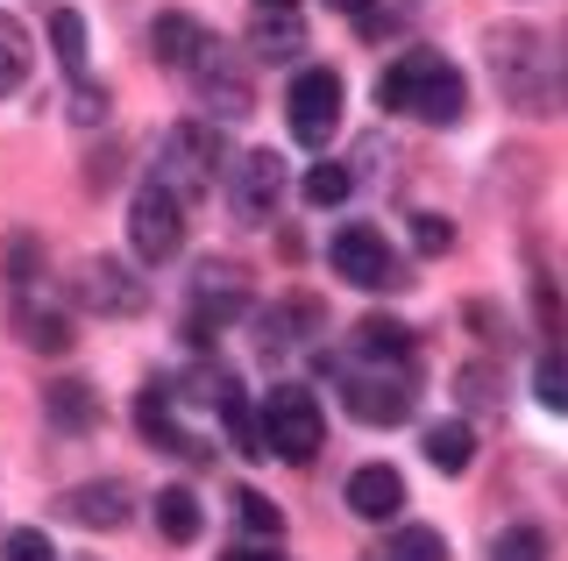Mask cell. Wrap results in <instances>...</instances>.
<instances>
[{"label": "cell", "instance_id": "6da1fadb", "mask_svg": "<svg viewBox=\"0 0 568 561\" xmlns=\"http://www.w3.org/2000/svg\"><path fill=\"white\" fill-rule=\"evenodd\" d=\"M377 108L413 114V121H426V129H455V121L469 114V85H462V72L440 58V50H405L398 64H384Z\"/></svg>", "mask_w": 568, "mask_h": 561}, {"label": "cell", "instance_id": "7a4b0ae2", "mask_svg": "<svg viewBox=\"0 0 568 561\" xmlns=\"http://www.w3.org/2000/svg\"><path fill=\"white\" fill-rule=\"evenodd\" d=\"M320 448H327V419H320L313 391H306V384H277V391L263 398V455L306 469Z\"/></svg>", "mask_w": 568, "mask_h": 561}, {"label": "cell", "instance_id": "3957f363", "mask_svg": "<svg viewBox=\"0 0 568 561\" xmlns=\"http://www.w3.org/2000/svg\"><path fill=\"white\" fill-rule=\"evenodd\" d=\"M221 164H227V143L213 121H178L164 135V171H156V185H171L178 200H200V192L221 185Z\"/></svg>", "mask_w": 568, "mask_h": 561}, {"label": "cell", "instance_id": "277c9868", "mask_svg": "<svg viewBox=\"0 0 568 561\" xmlns=\"http://www.w3.org/2000/svg\"><path fill=\"white\" fill-rule=\"evenodd\" d=\"M484 50H490V79H497V93L511 100V108H526V114H547V79H540V43H532V29H519V22H497L490 37H484Z\"/></svg>", "mask_w": 568, "mask_h": 561}, {"label": "cell", "instance_id": "5b68a950", "mask_svg": "<svg viewBox=\"0 0 568 561\" xmlns=\"http://www.w3.org/2000/svg\"><path fill=\"white\" fill-rule=\"evenodd\" d=\"M413 370H398V363H377V370H363V363H348L342 370V406L363 419V427H398V419H413Z\"/></svg>", "mask_w": 568, "mask_h": 561}, {"label": "cell", "instance_id": "8992f818", "mask_svg": "<svg viewBox=\"0 0 568 561\" xmlns=\"http://www.w3.org/2000/svg\"><path fill=\"white\" fill-rule=\"evenodd\" d=\"M342 100H348L342 72H327V64H306V72L292 79V93H284V129H292L306 150H320L334 129H342Z\"/></svg>", "mask_w": 568, "mask_h": 561}, {"label": "cell", "instance_id": "52a82bcc", "mask_svg": "<svg viewBox=\"0 0 568 561\" xmlns=\"http://www.w3.org/2000/svg\"><path fill=\"white\" fill-rule=\"evenodd\" d=\"M327 263H334V277H342V285H355V292H390V285H398V256H390V242H384L369 221L334 227Z\"/></svg>", "mask_w": 568, "mask_h": 561}, {"label": "cell", "instance_id": "ba28073f", "mask_svg": "<svg viewBox=\"0 0 568 561\" xmlns=\"http://www.w3.org/2000/svg\"><path fill=\"white\" fill-rule=\"evenodd\" d=\"M129 242H135L142 263H171L178 249H185V200L150 178L135 192V206H129Z\"/></svg>", "mask_w": 568, "mask_h": 561}, {"label": "cell", "instance_id": "9c48e42d", "mask_svg": "<svg viewBox=\"0 0 568 561\" xmlns=\"http://www.w3.org/2000/svg\"><path fill=\"white\" fill-rule=\"evenodd\" d=\"M242 313H248V271H235V263H200V277H192V341H213Z\"/></svg>", "mask_w": 568, "mask_h": 561}, {"label": "cell", "instance_id": "30bf717a", "mask_svg": "<svg viewBox=\"0 0 568 561\" xmlns=\"http://www.w3.org/2000/svg\"><path fill=\"white\" fill-rule=\"evenodd\" d=\"M277 200H284V156L277 150H248L227 164V206H235V221H271Z\"/></svg>", "mask_w": 568, "mask_h": 561}, {"label": "cell", "instance_id": "8fae6325", "mask_svg": "<svg viewBox=\"0 0 568 561\" xmlns=\"http://www.w3.org/2000/svg\"><path fill=\"white\" fill-rule=\"evenodd\" d=\"M185 79H192V85H200V93H206V108L221 114V121H242L248 108H256V93H248V72H242V58H235V50H227L221 37L206 43V58L192 64Z\"/></svg>", "mask_w": 568, "mask_h": 561}, {"label": "cell", "instance_id": "7c38bea8", "mask_svg": "<svg viewBox=\"0 0 568 561\" xmlns=\"http://www.w3.org/2000/svg\"><path fill=\"white\" fill-rule=\"evenodd\" d=\"M129 512H135V498H129V483H121V477L71 483L64 498H58V519L64 526H85V533H114V526H129Z\"/></svg>", "mask_w": 568, "mask_h": 561}, {"label": "cell", "instance_id": "4fadbf2b", "mask_svg": "<svg viewBox=\"0 0 568 561\" xmlns=\"http://www.w3.org/2000/svg\"><path fill=\"white\" fill-rule=\"evenodd\" d=\"M79 299L93 306V313H106V320H135L142 306H150V285H142V277L129 271V263H114V256H93L85 263V277H79Z\"/></svg>", "mask_w": 568, "mask_h": 561}, {"label": "cell", "instance_id": "5bb4252c", "mask_svg": "<svg viewBox=\"0 0 568 561\" xmlns=\"http://www.w3.org/2000/svg\"><path fill=\"white\" fill-rule=\"evenodd\" d=\"M248 50L271 58V64L298 58V50H306V14H298V0H256V8H248Z\"/></svg>", "mask_w": 568, "mask_h": 561}, {"label": "cell", "instance_id": "9a60e30c", "mask_svg": "<svg viewBox=\"0 0 568 561\" xmlns=\"http://www.w3.org/2000/svg\"><path fill=\"white\" fill-rule=\"evenodd\" d=\"M398 504H405V477L390 462H363L348 477V512L355 519H369V526H384V519H398Z\"/></svg>", "mask_w": 568, "mask_h": 561}, {"label": "cell", "instance_id": "2e32d148", "mask_svg": "<svg viewBox=\"0 0 568 561\" xmlns=\"http://www.w3.org/2000/svg\"><path fill=\"white\" fill-rule=\"evenodd\" d=\"M178 384H164V377H156V384H142V398H135V419H142V434H150V441L156 448H178V455H200V441H192V434L185 427H178Z\"/></svg>", "mask_w": 568, "mask_h": 561}, {"label": "cell", "instance_id": "e0dca14e", "mask_svg": "<svg viewBox=\"0 0 568 561\" xmlns=\"http://www.w3.org/2000/svg\"><path fill=\"white\" fill-rule=\"evenodd\" d=\"M206 29L200 22H192V14H156V22H150V50H156V64H171V72H192V64H200L206 58Z\"/></svg>", "mask_w": 568, "mask_h": 561}, {"label": "cell", "instance_id": "ac0fdd59", "mask_svg": "<svg viewBox=\"0 0 568 561\" xmlns=\"http://www.w3.org/2000/svg\"><path fill=\"white\" fill-rule=\"evenodd\" d=\"M8 306H14V327H22L29 348H43V356H64V348H71V320L43 299V292H29V299H8Z\"/></svg>", "mask_w": 568, "mask_h": 561}, {"label": "cell", "instance_id": "d6986e66", "mask_svg": "<svg viewBox=\"0 0 568 561\" xmlns=\"http://www.w3.org/2000/svg\"><path fill=\"white\" fill-rule=\"evenodd\" d=\"M43 412H50V427H64V434H93L100 427V391L85 377H58L50 398H43Z\"/></svg>", "mask_w": 568, "mask_h": 561}, {"label": "cell", "instance_id": "ffe728a7", "mask_svg": "<svg viewBox=\"0 0 568 561\" xmlns=\"http://www.w3.org/2000/svg\"><path fill=\"white\" fill-rule=\"evenodd\" d=\"M355 356H369V363H398L405 348H413V327L405 320H390V313H369V320H355Z\"/></svg>", "mask_w": 568, "mask_h": 561}, {"label": "cell", "instance_id": "44dd1931", "mask_svg": "<svg viewBox=\"0 0 568 561\" xmlns=\"http://www.w3.org/2000/svg\"><path fill=\"white\" fill-rule=\"evenodd\" d=\"M221 427H227V441H235V455H248V462H256L263 455V412H248V398H242V384L227 377V391H221Z\"/></svg>", "mask_w": 568, "mask_h": 561}, {"label": "cell", "instance_id": "7402d4cb", "mask_svg": "<svg viewBox=\"0 0 568 561\" xmlns=\"http://www.w3.org/2000/svg\"><path fill=\"white\" fill-rule=\"evenodd\" d=\"M426 462H434L440 477H462V469L476 462V434L462 427V419H440V427H426Z\"/></svg>", "mask_w": 568, "mask_h": 561}, {"label": "cell", "instance_id": "603a6c76", "mask_svg": "<svg viewBox=\"0 0 568 561\" xmlns=\"http://www.w3.org/2000/svg\"><path fill=\"white\" fill-rule=\"evenodd\" d=\"M200 526H206V512H200V498H192V490H156V533H164L171 548L200 540Z\"/></svg>", "mask_w": 568, "mask_h": 561}, {"label": "cell", "instance_id": "cb8c5ba5", "mask_svg": "<svg viewBox=\"0 0 568 561\" xmlns=\"http://www.w3.org/2000/svg\"><path fill=\"white\" fill-rule=\"evenodd\" d=\"M0 277H8V299L43 292V249H36V235H8V263H0Z\"/></svg>", "mask_w": 568, "mask_h": 561}, {"label": "cell", "instance_id": "d4e9b609", "mask_svg": "<svg viewBox=\"0 0 568 561\" xmlns=\"http://www.w3.org/2000/svg\"><path fill=\"white\" fill-rule=\"evenodd\" d=\"M29 64H36V50H29V29L14 22V14H0V100H8V93H22Z\"/></svg>", "mask_w": 568, "mask_h": 561}, {"label": "cell", "instance_id": "484cf974", "mask_svg": "<svg viewBox=\"0 0 568 561\" xmlns=\"http://www.w3.org/2000/svg\"><path fill=\"white\" fill-rule=\"evenodd\" d=\"M50 50H58V64H64L71 79H85V14L79 8L50 14Z\"/></svg>", "mask_w": 568, "mask_h": 561}, {"label": "cell", "instance_id": "4316f807", "mask_svg": "<svg viewBox=\"0 0 568 561\" xmlns=\"http://www.w3.org/2000/svg\"><path fill=\"white\" fill-rule=\"evenodd\" d=\"M227 504H235V519H242V526H248L256 540H277V533H284V512H277L271 498H263V490H248V483H242V490H235Z\"/></svg>", "mask_w": 568, "mask_h": 561}, {"label": "cell", "instance_id": "83f0119b", "mask_svg": "<svg viewBox=\"0 0 568 561\" xmlns=\"http://www.w3.org/2000/svg\"><path fill=\"white\" fill-rule=\"evenodd\" d=\"M355 192V171L348 164H313L306 171V206H342Z\"/></svg>", "mask_w": 568, "mask_h": 561}, {"label": "cell", "instance_id": "f1b7e54d", "mask_svg": "<svg viewBox=\"0 0 568 561\" xmlns=\"http://www.w3.org/2000/svg\"><path fill=\"white\" fill-rule=\"evenodd\" d=\"M490 561H547V533L540 526H505L490 540Z\"/></svg>", "mask_w": 568, "mask_h": 561}, {"label": "cell", "instance_id": "f546056e", "mask_svg": "<svg viewBox=\"0 0 568 561\" xmlns=\"http://www.w3.org/2000/svg\"><path fill=\"white\" fill-rule=\"evenodd\" d=\"M390 561H448V540H440L434 526H398V540H390Z\"/></svg>", "mask_w": 568, "mask_h": 561}, {"label": "cell", "instance_id": "4dcf8cb0", "mask_svg": "<svg viewBox=\"0 0 568 561\" xmlns=\"http://www.w3.org/2000/svg\"><path fill=\"white\" fill-rule=\"evenodd\" d=\"M106 108H114V93H106L100 79H71V121H79V129H100Z\"/></svg>", "mask_w": 568, "mask_h": 561}, {"label": "cell", "instance_id": "1f68e13d", "mask_svg": "<svg viewBox=\"0 0 568 561\" xmlns=\"http://www.w3.org/2000/svg\"><path fill=\"white\" fill-rule=\"evenodd\" d=\"M532 391H540L547 412H568V356H540V370H532Z\"/></svg>", "mask_w": 568, "mask_h": 561}, {"label": "cell", "instance_id": "d6a6232c", "mask_svg": "<svg viewBox=\"0 0 568 561\" xmlns=\"http://www.w3.org/2000/svg\"><path fill=\"white\" fill-rule=\"evenodd\" d=\"M0 561H58V548H50L36 526H14V533L0 540Z\"/></svg>", "mask_w": 568, "mask_h": 561}, {"label": "cell", "instance_id": "836d02e7", "mask_svg": "<svg viewBox=\"0 0 568 561\" xmlns=\"http://www.w3.org/2000/svg\"><path fill=\"white\" fill-rule=\"evenodd\" d=\"M413 242H419L426 256H448V249H455V221H440V214H419V221H413Z\"/></svg>", "mask_w": 568, "mask_h": 561}, {"label": "cell", "instance_id": "e575fe53", "mask_svg": "<svg viewBox=\"0 0 568 561\" xmlns=\"http://www.w3.org/2000/svg\"><path fill=\"white\" fill-rule=\"evenodd\" d=\"M334 14H355V22H369V8H377V0H327Z\"/></svg>", "mask_w": 568, "mask_h": 561}, {"label": "cell", "instance_id": "d590c367", "mask_svg": "<svg viewBox=\"0 0 568 561\" xmlns=\"http://www.w3.org/2000/svg\"><path fill=\"white\" fill-rule=\"evenodd\" d=\"M221 561H284V554H271V548H227Z\"/></svg>", "mask_w": 568, "mask_h": 561}, {"label": "cell", "instance_id": "8d00e7d4", "mask_svg": "<svg viewBox=\"0 0 568 561\" xmlns=\"http://www.w3.org/2000/svg\"><path fill=\"white\" fill-rule=\"evenodd\" d=\"M561 93H568V37H561Z\"/></svg>", "mask_w": 568, "mask_h": 561}]
</instances>
